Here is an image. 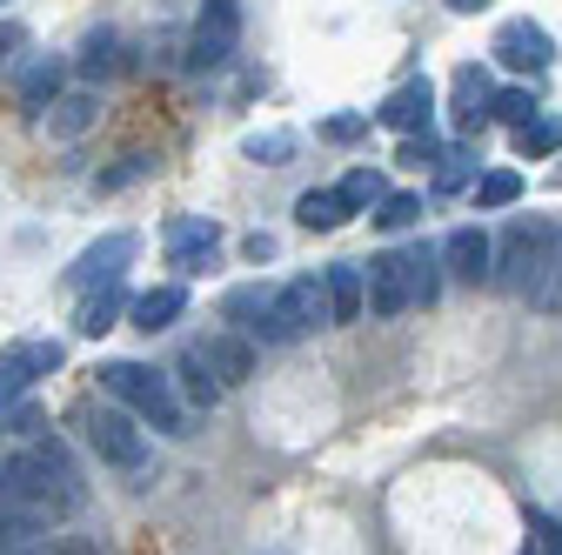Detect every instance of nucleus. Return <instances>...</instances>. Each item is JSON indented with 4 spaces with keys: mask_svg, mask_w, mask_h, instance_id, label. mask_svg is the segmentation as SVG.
I'll use <instances>...</instances> for the list:
<instances>
[{
    "mask_svg": "<svg viewBox=\"0 0 562 555\" xmlns=\"http://www.w3.org/2000/svg\"><path fill=\"white\" fill-rule=\"evenodd\" d=\"M81 502H88V482H81L75 455H67L54 435H41V442H27V449H14L8 462H0V516H21L34 529H54V522L75 516Z\"/></svg>",
    "mask_w": 562,
    "mask_h": 555,
    "instance_id": "obj_1",
    "label": "nucleus"
},
{
    "mask_svg": "<svg viewBox=\"0 0 562 555\" xmlns=\"http://www.w3.org/2000/svg\"><path fill=\"white\" fill-rule=\"evenodd\" d=\"M562 248V228L549 222V215H529V222H509V235H503V248H496V282L503 295H516V302H536L542 308V295H549V274H555V254Z\"/></svg>",
    "mask_w": 562,
    "mask_h": 555,
    "instance_id": "obj_2",
    "label": "nucleus"
},
{
    "mask_svg": "<svg viewBox=\"0 0 562 555\" xmlns=\"http://www.w3.org/2000/svg\"><path fill=\"white\" fill-rule=\"evenodd\" d=\"M101 388L121 408H134L155 435H188V401H181L175 375H161L148 362H101Z\"/></svg>",
    "mask_w": 562,
    "mask_h": 555,
    "instance_id": "obj_3",
    "label": "nucleus"
},
{
    "mask_svg": "<svg viewBox=\"0 0 562 555\" xmlns=\"http://www.w3.org/2000/svg\"><path fill=\"white\" fill-rule=\"evenodd\" d=\"M222 321H235L248 341H268V349H289V341L308 335V321H302L289 282H281V288H268V282H241V288H228V295H222Z\"/></svg>",
    "mask_w": 562,
    "mask_h": 555,
    "instance_id": "obj_4",
    "label": "nucleus"
},
{
    "mask_svg": "<svg viewBox=\"0 0 562 555\" xmlns=\"http://www.w3.org/2000/svg\"><path fill=\"white\" fill-rule=\"evenodd\" d=\"M81 435L108 468H140L148 462V422L134 408H88L81 415Z\"/></svg>",
    "mask_w": 562,
    "mask_h": 555,
    "instance_id": "obj_5",
    "label": "nucleus"
},
{
    "mask_svg": "<svg viewBox=\"0 0 562 555\" xmlns=\"http://www.w3.org/2000/svg\"><path fill=\"white\" fill-rule=\"evenodd\" d=\"M241 41V0H201L194 14V41H188V67L207 75V67H228Z\"/></svg>",
    "mask_w": 562,
    "mask_h": 555,
    "instance_id": "obj_6",
    "label": "nucleus"
},
{
    "mask_svg": "<svg viewBox=\"0 0 562 555\" xmlns=\"http://www.w3.org/2000/svg\"><path fill=\"white\" fill-rule=\"evenodd\" d=\"M60 362H67V349H60V341H47V335L8 341V349H0V401L34 395V382H41V375H54Z\"/></svg>",
    "mask_w": 562,
    "mask_h": 555,
    "instance_id": "obj_7",
    "label": "nucleus"
},
{
    "mask_svg": "<svg viewBox=\"0 0 562 555\" xmlns=\"http://www.w3.org/2000/svg\"><path fill=\"white\" fill-rule=\"evenodd\" d=\"M362 274H369V315H375V321H395V315H408V308H415L408 248H382V254H369V261H362Z\"/></svg>",
    "mask_w": 562,
    "mask_h": 555,
    "instance_id": "obj_8",
    "label": "nucleus"
},
{
    "mask_svg": "<svg viewBox=\"0 0 562 555\" xmlns=\"http://www.w3.org/2000/svg\"><path fill=\"white\" fill-rule=\"evenodd\" d=\"M140 254V235H127V228H114V235H101L75 268H67V288H101V282H121V274H127V261Z\"/></svg>",
    "mask_w": 562,
    "mask_h": 555,
    "instance_id": "obj_9",
    "label": "nucleus"
},
{
    "mask_svg": "<svg viewBox=\"0 0 562 555\" xmlns=\"http://www.w3.org/2000/svg\"><path fill=\"white\" fill-rule=\"evenodd\" d=\"M215 254H222V222L215 215H181V222H168V261L181 274H207V268H215Z\"/></svg>",
    "mask_w": 562,
    "mask_h": 555,
    "instance_id": "obj_10",
    "label": "nucleus"
},
{
    "mask_svg": "<svg viewBox=\"0 0 562 555\" xmlns=\"http://www.w3.org/2000/svg\"><path fill=\"white\" fill-rule=\"evenodd\" d=\"M488 54H496L503 67H516V75H542V67L555 60V41H549V27H536V21H503Z\"/></svg>",
    "mask_w": 562,
    "mask_h": 555,
    "instance_id": "obj_11",
    "label": "nucleus"
},
{
    "mask_svg": "<svg viewBox=\"0 0 562 555\" xmlns=\"http://www.w3.org/2000/svg\"><path fill=\"white\" fill-rule=\"evenodd\" d=\"M375 121H382V127H395V134H429V121H436V88L422 81V75H415V81H402V88L375 107Z\"/></svg>",
    "mask_w": 562,
    "mask_h": 555,
    "instance_id": "obj_12",
    "label": "nucleus"
},
{
    "mask_svg": "<svg viewBox=\"0 0 562 555\" xmlns=\"http://www.w3.org/2000/svg\"><path fill=\"white\" fill-rule=\"evenodd\" d=\"M60 94H67V60H60V54H34L21 75H14V101H21L27 114H47Z\"/></svg>",
    "mask_w": 562,
    "mask_h": 555,
    "instance_id": "obj_13",
    "label": "nucleus"
},
{
    "mask_svg": "<svg viewBox=\"0 0 562 555\" xmlns=\"http://www.w3.org/2000/svg\"><path fill=\"white\" fill-rule=\"evenodd\" d=\"M442 268L456 274V282L482 288L488 274H496V248H488V235H482V228H456V235L442 241Z\"/></svg>",
    "mask_w": 562,
    "mask_h": 555,
    "instance_id": "obj_14",
    "label": "nucleus"
},
{
    "mask_svg": "<svg viewBox=\"0 0 562 555\" xmlns=\"http://www.w3.org/2000/svg\"><path fill=\"white\" fill-rule=\"evenodd\" d=\"M194 349L207 355V369H215L228 388H241V382L255 375V349H248V335H241V328H215V335H201Z\"/></svg>",
    "mask_w": 562,
    "mask_h": 555,
    "instance_id": "obj_15",
    "label": "nucleus"
},
{
    "mask_svg": "<svg viewBox=\"0 0 562 555\" xmlns=\"http://www.w3.org/2000/svg\"><path fill=\"white\" fill-rule=\"evenodd\" d=\"M322 274H328V302H335V328H356V321L369 315V274H362V261H328Z\"/></svg>",
    "mask_w": 562,
    "mask_h": 555,
    "instance_id": "obj_16",
    "label": "nucleus"
},
{
    "mask_svg": "<svg viewBox=\"0 0 562 555\" xmlns=\"http://www.w3.org/2000/svg\"><path fill=\"white\" fill-rule=\"evenodd\" d=\"M488 107H496L488 75H482V67H456V107H449V121H456L462 134H475V127L488 121Z\"/></svg>",
    "mask_w": 562,
    "mask_h": 555,
    "instance_id": "obj_17",
    "label": "nucleus"
},
{
    "mask_svg": "<svg viewBox=\"0 0 562 555\" xmlns=\"http://www.w3.org/2000/svg\"><path fill=\"white\" fill-rule=\"evenodd\" d=\"M127 308H134V302H127V288H121V282H101V288H88V295H81V308H75V335H88V341H94V335H108Z\"/></svg>",
    "mask_w": 562,
    "mask_h": 555,
    "instance_id": "obj_18",
    "label": "nucleus"
},
{
    "mask_svg": "<svg viewBox=\"0 0 562 555\" xmlns=\"http://www.w3.org/2000/svg\"><path fill=\"white\" fill-rule=\"evenodd\" d=\"M175 388H181L194 408H215V401L228 395V382H222L215 369H207V355L194 349V341H188V349H181V362H175Z\"/></svg>",
    "mask_w": 562,
    "mask_h": 555,
    "instance_id": "obj_19",
    "label": "nucleus"
},
{
    "mask_svg": "<svg viewBox=\"0 0 562 555\" xmlns=\"http://www.w3.org/2000/svg\"><path fill=\"white\" fill-rule=\"evenodd\" d=\"M134 328L140 335H155V328H175L181 315H188V288L181 282H168V288H148V295H134Z\"/></svg>",
    "mask_w": 562,
    "mask_h": 555,
    "instance_id": "obj_20",
    "label": "nucleus"
},
{
    "mask_svg": "<svg viewBox=\"0 0 562 555\" xmlns=\"http://www.w3.org/2000/svg\"><path fill=\"white\" fill-rule=\"evenodd\" d=\"M101 121V94H60L54 107H47V134H54V141H81V134Z\"/></svg>",
    "mask_w": 562,
    "mask_h": 555,
    "instance_id": "obj_21",
    "label": "nucleus"
},
{
    "mask_svg": "<svg viewBox=\"0 0 562 555\" xmlns=\"http://www.w3.org/2000/svg\"><path fill=\"white\" fill-rule=\"evenodd\" d=\"M348 215H356V207L341 201V188H308V194L295 201V222H302L308 235H335Z\"/></svg>",
    "mask_w": 562,
    "mask_h": 555,
    "instance_id": "obj_22",
    "label": "nucleus"
},
{
    "mask_svg": "<svg viewBox=\"0 0 562 555\" xmlns=\"http://www.w3.org/2000/svg\"><path fill=\"white\" fill-rule=\"evenodd\" d=\"M442 248H429V241H415L408 248V282H415V308H436L442 302Z\"/></svg>",
    "mask_w": 562,
    "mask_h": 555,
    "instance_id": "obj_23",
    "label": "nucleus"
},
{
    "mask_svg": "<svg viewBox=\"0 0 562 555\" xmlns=\"http://www.w3.org/2000/svg\"><path fill=\"white\" fill-rule=\"evenodd\" d=\"M75 67H81L88 81H114V75H127V47H121V34H108V27L88 34V47H81Z\"/></svg>",
    "mask_w": 562,
    "mask_h": 555,
    "instance_id": "obj_24",
    "label": "nucleus"
},
{
    "mask_svg": "<svg viewBox=\"0 0 562 555\" xmlns=\"http://www.w3.org/2000/svg\"><path fill=\"white\" fill-rule=\"evenodd\" d=\"M516 155H522V161H549V155H562V114H536V121H522V127H516Z\"/></svg>",
    "mask_w": 562,
    "mask_h": 555,
    "instance_id": "obj_25",
    "label": "nucleus"
},
{
    "mask_svg": "<svg viewBox=\"0 0 562 555\" xmlns=\"http://www.w3.org/2000/svg\"><path fill=\"white\" fill-rule=\"evenodd\" d=\"M289 295H295V308H302V321H308V328H335L328 274H295V282H289Z\"/></svg>",
    "mask_w": 562,
    "mask_h": 555,
    "instance_id": "obj_26",
    "label": "nucleus"
},
{
    "mask_svg": "<svg viewBox=\"0 0 562 555\" xmlns=\"http://www.w3.org/2000/svg\"><path fill=\"white\" fill-rule=\"evenodd\" d=\"M295 134L289 127H268V134H248V141H241V155L248 161H261V168H281V161H295Z\"/></svg>",
    "mask_w": 562,
    "mask_h": 555,
    "instance_id": "obj_27",
    "label": "nucleus"
},
{
    "mask_svg": "<svg viewBox=\"0 0 562 555\" xmlns=\"http://www.w3.org/2000/svg\"><path fill=\"white\" fill-rule=\"evenodd\" d=\"M415 222H422V194L395 188V194H382V201H375V228H389V235H395V228H415Z\"/></svg>",
    "mask_w": 562,
    "mask_h": 555,
    "instance_id": "obj_28",
    "label": "nucleus"
},
{
    "mask_svg": "<svg viewBox=\"0 0 562 555\" xmlns=\"http://www.w3.org/2000/svg\"><path fill=\"white\" fill-rule=\"evenodd\" d=\"M522 194V174L516 168H488L482 181H475V207H509Z\"/></svg>",
    "mask_w": 562,
    "mask_h": 555,
    "instance_id": "obj_29",
    "label": "nucleus"
},
{
    "mask_svg": "<svg viewBox=\"0 0 562 555\" xmlns=\"http://www.w3.org/2000/svg\"><path fill=\"white\" fill-rule=\"evenodd\" d=\"M536 114H542L536 88H503V94H496V107H488V121H509V127H522V121H536Z\"/></svg>",
    "mask_w": 562,
    "mask_h": 555,
    "instance_id": "obj_30",
    "label": "nucleus"
},
{
    "mask_svg": "<svg viewBox=\"0 0 562 555\" xmlns=\"http://www.w3.org/2000/svg\"><path fill=\"white\" fill-rule=\"evenodd\" d=\"M382 194H389V188H382V174H375V168H356V174L341 181V201L356 207V215H362V207H375Z\"/></svg>",
    "mask_w": 562,
    "mask_h": 555,
    "instance_id": "obj_31",
    "label": "nucleus"
},
{
    "mask_svg": "<svg viewBox=\"0 0 562 555\" xmlns=\"http://www.w3.org/2000/svg\"><path fill=\"white\" fill-rule=\"evenodd\" d=\"M395 161H408V168H442V141H436V134H402V155Z\"/></svg>",
    "mask_w": 562,
    "mask_h": 555,
    "instance_id": "obj_32",
    "label": "nucleus"
},
{
    "mask_svg": "<svg viewBox=\"0 0 562 555\" xmlns=\"http://www.w3.org/2000/svg\"><path fill=\"white\" fill-rule=\"evenodd\" d=\"M155 168V155H127L121 168H108V174H94V194H114V188H127V181H140Z\"/></svg>",
    "mask_w": 562,
    "mask_h": 555,
    "instance_id": "obj_33",
    "label": "nucleus"
},
{
    "mask_svg": "<svg viewBox=\"0 0 562 555\" xmlns=\"http://www.w3.org/2000/svg\"><path fill=\"white\" fill-rule=\"evenodd\" d=\"M469 174H475V155L449 148V155H442V168H436V188H442V194H456V188H469Z\"/></svg>",
    "mask_w": 562,
    "mask_h": 555,
    "instance_id": "obj_34",
    "label": "nucleus"
},
{
    "mask_svg": "<svg viewBox=\"0 0 562 555\" xmlns=\"http://www.w3.org/2000/svg\"><path fill=\"white\" fill-rule=\"evenodd\" d=\"M529 548L536 555H562V522L542 516V509H529Z\"/></svg>",
    "mask_w": 562,
    "mask_h": 555,
    "instance_id": "obj_35",
    "label": "nucleus"
},
{
    "mask_svg": "<svg viewBox=\"0 0 562 555\" xmlns=\"http://www.w3.org/2000/svg\"><path fill=\"white\" fill-rule=\"evenodd\" d=\"M362 134H369V114H328V121H322V141H335V148L362 141Z\"/></svg>",
    "mask_w": 562,
    "mask_h": 555,
    "instance_id": "obj_36",
    "label": "nucleus"
},
{
    "mask_svg": "<svg viewBox=\"0 0 562 555\" xmlns=\"http://www.w3.org/2000/svg\"><path fill=\"white\" fill-rule=\"evenodd\" d=\"M21 47H27V27H21V21H0V75L21 60Z\"/></svg>",
    "mask_w": 562,
    "mask_h": 555,
    "instance_id": "obj_37",
    "label": "nucleus"
},
{
    "mask_svg": "<svg viewBox=\"0 0 562 555\" xmlns=\"http://www.w3.org/2000/svg\"><path fill=\"white\" fill-rule=\"evenodd\" d=\"M41 555H101L94 542H54V548H41Z\"/></svg>",
    "mask_w": 562,
    "mask_h": 555,
    "instance_id": "obj_38",
    "label": "nucleus"
},
{
    "mask_svg": "<svg viewBox=\"0 0 562 555\" xmlns=\"http://www.w3.org/2000/svg\"><path fill=\"white\" fill-rule=\"evenodd\" d=\"M274 254V235H248V261H268Z\"/></svg>",
    "mask_w": 562,
    "mask_h": 555,
    "instance_id": "obj_39",
    "label": "nucleus"
},
{
    "mask_svg": "<svg viewBox=\"0 0 562 555\" xmlns=\"http://www.w3.org/2000/svg\"><path fill=\"white\" fill-rule=\"evenodd\" d=\"M542 308H562V261H555V288L542 295Z\"/></svg>",
    "mask_w": 562,
    "mask_h": 555,
    "instance_id": "obj_40",
    "label": "nucleus"
},
{
    "mask_svg": "<svg viewBox=\"0 0 562 555\" xmlns=\"http://www.w3.org/2000/svg\"><path fill=\"white\" fill-rule=\"evenodd\" d=\"M449 8H456V14H482V8H488V0H449Z\"/></svg>",
    "mask_w": 562,
    "mask_h": 555,
    "instance_id": "obj_41",
    "label": "nucleus"
},
{
    "mask_svg": "<svg viewBox=\"0 0 562 555\" xmlns=\"http://www.w3.org/2000/svg\"><path fill=\"white\" fill-rule=\"evenodd\" d=\"M522 555H536V548H522Z\"/></svg>",
    "mask_w": 562,
    "mask_h": 555,
    "instance_id": "obj_42",
    "label": "nucleus"
},
{
    "mask_svg": "<svg viewBox=\"0 0 562 555\" xmlns=\"http://www.w3.org/2000/svg\"><path fill=\"white\" fill-rule=\"evenodd\" d=\"M0 8H8V0H0Z\"/></svg>",
    "mask_w": 562,
    "mask_h": 555,
    "instance_id": "obj_43",
    "label": "nucleus"
}]
</instances>
